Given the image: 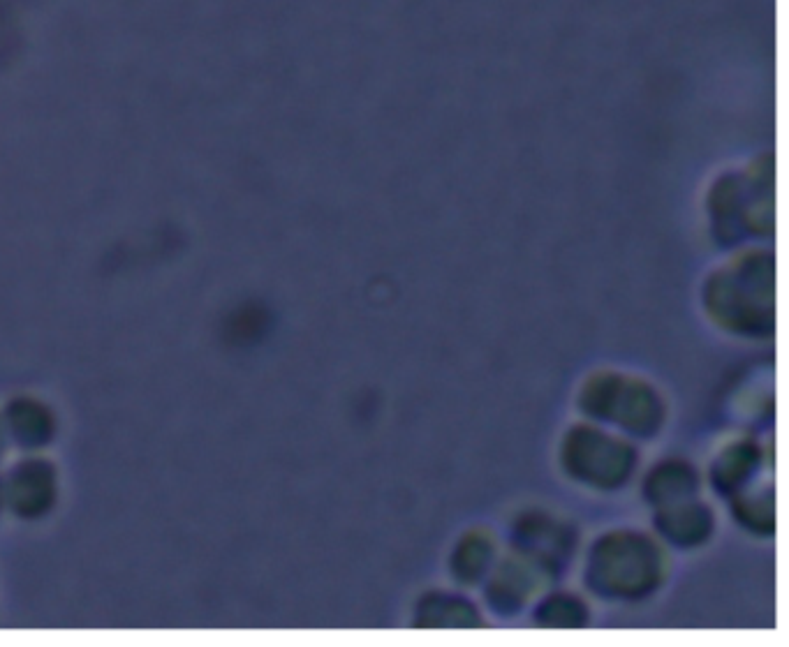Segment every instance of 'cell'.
Here are the masks:
<instances>
[{
  "mask_svg": "<svg viewBox=\"0 0 789 647\" xmlns=\"http://www.w3.org/2000/svg\"><path fill=\"white\" fill-rule=\"evenodd\" d=\"M5 426L24 449H40L54 437V416L33 398H17L7 405Z\"/></svg>",
  "mask_w": 789,
  "mask_h": 647,
  "instance_id": "2",
  "label": "cell"
},
{
  "mask_svg": "<svg viewBox=\"0 0 789 647\" xmlns=\"http://www.w3.org/2000/svg\"><path fill=\"white\" fill-rule=\"evenodd\" d=\"M3 500H5V488L0 486V502H3Z\"/></svg>",
  "mask_w": 789,
  "mask_h": 647,
  "instance_id": "4",
  "label": "cell"
},
{
  "mask_svg": "<svg viewBox=\"0 0 789 647\" xmlns=\"http://www.w3.org/2000/svg\"><path fill=\"white\" fill-rule=\"evenodd\" d=\"M5 453V435H3V426H0V456Z\"/></svg>",
  "mask_w": 789,
  "mask_h": 647,
  "instance_id": "3",
  "label": "cell"
},
{
  "mask_svg": "<svg viewBox=\"0 0 789 647\" xmlns=\"http://www.w3.org/2000/svg\"><path fill=\"white\" fill-rule=\"evenodd\" d=\"M5 500L14 513L24 518H38L51 509L56 500L54 467L44 460H26L17 465L7 479Z\"/></svg>",
  "mask_w": 789,
  "mask_h": 647,
  "instance_id": "1",
  "label": "cell"
}]
</instances>
